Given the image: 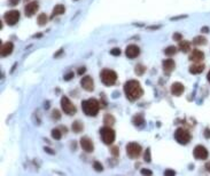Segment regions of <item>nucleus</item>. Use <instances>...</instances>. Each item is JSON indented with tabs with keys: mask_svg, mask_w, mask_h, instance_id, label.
<instances>
[{
	"mask_svg": "<svg viewBox=\"0 0 210 176\" xmlns=\"http://www.w3.org/2000/svg\"><path fill=\"white\" fill-rule=\"evenodd\" d=\"M124 93L130 102H134L142 96L144 90L138 80H129L124 85Z\"/></svg>",
	"mask_w": 210,
	"mask_h": 176,
	"instance_id": "f257e3e1",
	"label": "nucleus"
},
{
	"mask_svg": "<svg viewBox=\"0 0 210 176\" xmlns=\"http://www.w3.org/2000/svg\"><path fill=\"white\" fill-rule=\"evenodd\" d=\"M82 110L88 117H95L100 110V102L96 98H88L82 102Z\"/></svg>",
	"mask_w": 210,
	"mask_h": 176,
	"instance_id": "f03ea898",
	"label": "nucleus"
},
{
	"mask_svg": "<svg viewBox=\"0 0 210 176\" xmlns=\"http://www.w3.org/2000/svg\"><path fill=\"white\" fill-rule=\"evenodd\" d=\"M100 79L101 83H104L107 87L114 86L117 81V73L114 70H109V69H104L100 72Z\"/></svg>",
	"mask_w": 210,
	"mask_h": 176,
	"instance_id": "7ed1b4c3",
	"label": "nucleus"
},
{
	"mask_svg": "<svg viewBox=\"0 0 210 176\" xmlns=\"http://www.w3.org/2000/svg\"><path fill=\"white\" fill-rule=\"evenodd\" d=\"M100 137L106 145H111L115 141L116 134L114 129H111L109 126H105L100 129Z\"/></svg>",
	"mask_w": 210,
	"mask_h": 176,
	"instance_id": "20e7f679",
	"label": "nucleus"
},
{
	"mask_svg": "<svg viewBox=\"0 0 210 176\" xmlns=\"http://www.w3.org/2000/svg\"><path fill=\"white\" fill-rule=\"evenodd\" d=\"M175 140L178 142L179 144L186 145L191 142V140H192V135L189 134V132L187 130V129L178 128V129L175 132Z\"/></svg>",
	"mask_w": 210,
	"mask_h": 176,
	"instance_id": "39448f33",
	"label": "nucleus"
},
{
	"mask_svg": "<svg viewBox=\"0 0 210 176\" xmlns=\"http://www.w3.org/2000/svg\"><path fill=\"white\" fill-rule=\"evenodd\" d=\"M141 145L136 143V142H131L126 145V153L129 155V158L131 159H136L139 155H141Z\"/></svg>",
	"mask_w": 210,
	"mask_h": 176,
	"instance_id": "423d86ee",
	"label": "nucleus"
},
{
	"mask_svg": "<svg viewBox=\"0 0 210 176\" xmlns=\"http://www.w3.org/2000/svg\"><path fill=\"white\" fill-rule=\"evenodd\" d=\"M61 108H62L63 112L69 115H74L76 112H77V109L75 106L73 102L67 97V96H63L61 98Z\"/></svg>",
	"mask_w": 210,
	"mask_h": 176,
	"instance_id": "0eeeda50",
	"label": "nucleus"
},
{
	"mask_svg": "<svg viewBox=\"0 0 210 176\" xmlns=\"http://www.w3.org/2000/svg\"><path fill=\"white\" fill-rule=\"evenodd\" d=\"M193 155L198 160H206L209 155V152H208L207 147H204L203 145H196L193 150Z\"/></svg>",
	"mask_w": 210,
	"mask_h": 176,
	"instance_id": "6e6552de",
	"label": "nucleus"
},
{
	"mask_svg": "<svg viewBox=\"0 0 210 176\" xmlns=\"http://www.w3.org/2000/svg\"><path fill=\"white\" fill-rule=\"evenodd\" d=\"M5 22L8 25H15L20 20V11H8L5 14Z\"/></svg>",
	"mask_w": 210,
	"mask_h": 176,
	"instance_id": "1a4fd4ad",
	"label": "nucleus"
},
{
	"mask_svg": "<svg viewBox=\"0 0 210 176\" xmlns=\"http://www.w3.org/2000/svg\"><path fill=\"white\" fill-rule=\"evenodd\" d=\"M81 146H82V149L84 150L85 152H88V153L93 152V150H94V145H93L92 140L90 137H87V136H83L81 138Z\"/></svg>",
	"mask_w": 210,
	"mask_h": 176,
	"instance_id": "9d476101",
	"label": "nucleus"
},
{
	"mask_svg": "<svg viewBox=\"0 0 210 176\" xmlns=\"http://www.w3.org/2000/svg\"><path fill=\"white\" fill-rule=\"evenodd\" d=\"M38 8H39V4H38V1H31V2H29V4L25 6V8H24L25 16H27V17H31V16H33V15L38 11Z\"/></svg>",
	"mask_w": 210,
	"mask_h": 176,
	"instance_id": "9b49d317",
	"label": "nucleus"
},
{
	"mask_svg": "<svg viewBox=\"0 0 210 176\" xmlns=\"http://www.w3.org/2000/svg\"><path fill=\"white\" fill-rule=\"evenodd\" d=\"M81 85L82 87L84 88L86 92H92L94 89V83H93V79L90 77V76H85L82 78L81 80Z\"/></svg>",
	"mask_w": 210,
	"mask_h": 176,
	"instance_id": "f8f14e48",
	"label": "nucleus"
},
{
	"mask_svg": "<svg viewBox=\"0 0 210 176\" xmlns=\"http://www.w3.org/2000/svg\"><path fill=\"white\" fill-rule=\"evenodd\" d=\"M140 54V48L137 45H129L125 49V55L129 58H136Z\"/></svg>",
	"mask_w": 210,
	"mask_h": 176,
	"instance_id": "ddd939ff",
	"label": "nucleus"
},
{
	"mask_svg": "<svg viewBox=\"0 0 210 176\" xmlns=\"http://www.w3.org/2000/svg\"><path fill=\"white\" fill-rule=\"evenodd\" d=\"M162 68H163L164 73H165V74H169V73H171L175 70L176 63H175V61H173L172 58H167V60H164L163 63H162Z\"/></svg>",
	"mask_w": 210,
	"mask_h": 176,
	"instance_id": "4468645a",
	"label": "nucleus"
},
{
	"mask_svg": "<svg viewBox=\"0 0 210 176\" xmlns=\"http://www.w3.org/2000/svg\"><path fill=\"white\" fill-rule=\"evenodd\" d=\"M13 49H14V45H13L12 42H6V43L1 45V48H0V55H1V57H6V56L11 55Z\"/></svg>",
	"mask_w": 210,
	"mask_h": 176,
	"instance_id": "2eb2a0df",
	"label": "nucleus"
},
{
	"mask_svg": "<svg viewBox=\"0 0 210 176\" xmlns=\"http://www.w3.org/2000/svg\"><path fill=\"white\" fill-rule=\"evenodd\" d=\"M184 90H185V87L181 83H173L171 86V94L175 96H180L184 93Z\"/></svg>",
	"mask_w": 210,
	"mask_h": 176,
	"instance_id": "dca6fc26",
	"label": "nucleus"
},
{
	"mask_svg": "<svg viewBox=\"0 0 210 176\" xmlns=\"http://www.w3.org/2000/svg\"><path fill=\"white\" fill-rule=\"evenodd\" d=\"M203 58H204V54H203V52L199 51V49H194V51L192 52V54L189 55V60L195 63L201 62Z\"/></svg>",
	"mask_w": 210,
	"mask_h": 176,
	"instance_id": "f3484780",
	"label": "nucleus"
},
{
	"mask_svg": "<svg viewBox=\"0 0 210 176\" xmlns=\"http://www.w3.org/2000/svg\"><path fill=\"white\" fill-rule=\"evenodd\" d=\"M132 124L134 125L136 127L138 128H144L145 125H146V121H145V118L142 114H136L133 118H132Z\"/></svg>",
	"mask_w": 210,
	"mask_h": 176,
	"instance_id": "a211bd4d",
	"label": "nucleus"
},
{
	"mask_svg": "<svg viewBox=\"0 0 210 176\" xmlns=\"http://www.w3.org/2000/svg\"><path fill=\"white\" fill-rule=\"evenodd\" d=\"M204 70V65L201 63H194L193 65L189 66V72L192 74H199Z\"/></svg>",
	"mask_w": 210,
	"mask_h": 176,
	"instance_id": "6ab92c4d",
	"label": "nucleus"
},
{
	"mask_svg": "<svg viewBox=\"0 0 210 176\" xmlns=\"http://www.w3.org/2000/svg\"><path fill=\"white\" fill-rule=\"evenodd\" d=\"M65 13V7L61 5V4H59V5H56L54 8H53V11H52V16L51 17H55V16H58V15H62Z\"/></svg>",
	"mask_w": 210,
	"mask_h": 176,
	"instance_id": "aec40b11",
	"label": "nucleus"
},
{
	"mask_svg": "<svg viewBox=\"0 0 210 176\" xmlns=\"http://www.w3.org/2000/svg\"><path fill=\"white\" fill-rule=\"evenodd\" d=\"M71 129H73V132H75V133H82V132L84 130V125H83V123H82L81 120H76V121L73 123Z\"/></svg>",
	"mask_w": 210,
	"mask_h": 176,
	"instance_id": "412c9836",
	"label": "nucleus"
},
{
	"mask_svg": "<svg viewBox=\"0 0 210 176\" xmlns=\"http://www.w3.org/2000/svg\"><path fill=\"white\" fill-rule=\"evenodd\" d=\"M104 124L105 126H113V125L115 124V118L111 115L110 113H107L104 115Z\"/></svg>",
	"mask_w": 210,
	"mask_h": 176,
	"instance_id": "4be33fe9",
	"label": "nucleus"
},
{
	"mask_svg": "<svg viewBox=\"0 0 210 176\" xmlns=\"http://www.w3.org/2000/svg\"><path fill=\"white\" fill-rule=\"evenodd\" d=\"M179 49L183 53H188L191 51V43L187 41H179Z\"/></svg>",
	"mask_w": 210,
	"mask_h": 176,
	"instance_id": "5701e85b",
	"label": "nucleus"
},
{
	"mask_svg": "<svg viewBox=\"0 0 210 176\" xmlns=\"http://www.w3.org/2000/svg\"><path fill=\"white\" fill-rule=\"evenodd\" d=\"M193 43H194L195 46H202V45H206V43H207V39H206L204 37H202V36H198V37H195V38L193 39Z\"/></svg>",
	"mask_w": 210,
	"mask_h": 176,
	"instance_id": "b1692460",
	"label": "nucleus"
},
{
	"mask_svg": "<svg viewBox=\"0 0 210 176\" xmlns=\"http://www.w3.org/2000/svg\"><path fill=\"white\" fill-rule=\"evenodd\" d=\"M47 21H48V17H47V15L44 14V13H42V14L38 16V19H37L38 25H40V26H44V25L47 23Z\"/></svg>",
	"mask_w": 210,
	"mask_h": 176,
	"instance_id": "393cba45",
	"label": "nucleus"
},
{
	"mask_svg": "<svg viewBox=\"0 0 210 176\" xmlns=\"http://www.w3.org/2000/svg\"><path fill=\"white\" fill-rule=\"evenodd\" d=\"M177 47H175V46H169L167 47L165 49H164V53H165V55L167 56H173L176 53H177Z\"/></svg>",
	"mask_w": 210,
	"mask_h": 176,
	"instance_id": "a878e982",
	"label": "nucleus"
},
{
	"mask_svg": "<svg viewBox=\"0 0 210 176\" xmlns=\"http://www.w3.org/2000/svg\"><path fill=\"white\" fill-rule=\"evenodd\" d=\"M146 71V68L142 65V64H137L136 68H134V72H136L137 76H141V74H144Z\"/></svg>",
	"mask_w": 210,
	"mask_h": 176,
	"instance_id": "bb28decb",
	"label": "nucleus"
},
{
	"mask_svg": "<svg viewBox=\"0 0 210 176\" xmlns=\"http://www.w3.org/2000/svg\"><path fill=\"white\" fill-rule=\"evenodd\" d=\"M52 137L54 140H60L62 137V133H61V129L60 128H54L52 130Z\"/></svg>",
	"mask_w": 210,
	"mask_h": 176,
	"instance_id": "cd10ccee",
	"label": "nucleus"
},
{
	"mask_svg": "<svg viewBox=\"0 0 210 176\" xmlns=\"http://www.w3.org/2000/svg\"><path fill=\"white\" fill-rule=\"evenodd\" d=\"M52 118L54 120H60V118H61V113H60V111L59 110H53L52 112Z\"/></svg>",
	"mask_w": 210,
	"mask_h": 176,
	"instance_id": "c85d7f7f",
	"label": "nucleus"
},
{
	"mask_svg": "<svg viewBox=\"0 0 210 176\" xmlns=\"http://www.w3.org/2000/svg\"><path fill=\"white\" fill-rule=\"evenodd\" d=\"M144 159H145V161H146V162H150V160H152V157H150V149H147V150L145 151Z\"/></svg>",
	"mask_w": 210,
	"mask_h": 176,
	"instance_id": "c756f323",
	"label": "nucleus"
},
{
	"mask_svg": "<svg viewBox=\"0 0 210 176\" xmlns=\"http://www.w3.org/2000/svg\"><path fill=\"white\" fill-rule=\"evenodd\" d=\"M93 167H94L95 170H98V172H102L104 170V166L101 165L99 161H94L93 162Z\"/></svg>",
	"mask_w": 210,
	"mask_h": 176,
	"instance_id": "7c9ffc66",
	"label": "nucleus"
},
{
	"mask_svg": "<svg viewBox=\"0 0 210 176\" xmlns=\"http://www.w3.org/2000/svg\"><path fill=\"white\" fill-rule=\"evenodd\" d=\"M172 39H173L175 41H181V39H183V36H181V33H178V32H176V33L172 36Z\"/></svg>",
	"mask_w": 210,
	"mask_h": 176,
	"instance_id": "2f4dec72",
	"label": "nucleus"
},
{
	"mask_svg": "<svg viewBox=\"0 0 210 176\" xmlns=\"http://www.w3.org/2000/svg\"><path fill=\"white\" fill-rule=\"evenodd\" d=\"M110 54L114 55V56H119V55H121V49H119V48H113V49L110 51Z\"/></svg>",
	"mask_w": 210,
	"mask_h": 176,
	"instance_id": "473e14b6",
	"label": "nucleus"
},
{
	"mask_svg": "<svg viewBox=\"0 0 210 176\" xmlns=\"http://www.w3.org/2000/svg\"><path fill=\"white\" fill-rule=\"evenodd\" d=\"M110 152H111V155H114V157H117L118 155V147L117 146H113L110 149Z\"/></svg>",
	"mask_w": 210,
	"mask_h": 176,
	"instance_id": "72a5a7b5",
	"label": "nucleus"
},
{
	"mask_svg": "<svg viewBox=\"0 0 210 176\" xmlns=\"http://www.w3.org/2000/svg\"><path fill=\"white\" fill-rule=\"evenodd\" d=\"M73 78H74V72H69V73H67V74L64 76V80H65V81L71 80Z\"/></svg>",
	"mask_w": 210,
	"mask_h": 176,
	"instance_id": "f704fd0d",
	"label": "nucleus"
},
{
	"mask_svg": "<svg viewBox=\"0 0 210 176\" xmlns=\"http://www.w3.org/2000/svg\"><path fill=\"white\" fill-rule=\"evenodd\" d=\"M141 174H142V175H152V174H153V172H152L150 169L144 168V169H141Z\"/></svg>",
	"mask_w": 210,
	"mask_h": 176,
	"instance_id": "c9c22d12",
	"label": "nucleus"
},
{
	"mask_svg": "<svg viewBox=\"0 0 210 176\" xmlns=\"http://www.w3.org/2000/svg\"><path fill=\"white\" fill-rule=\"evenodd\" d=\"M164 175L165 176H175L176 175V172L175 170H171V169H167L164 172Z\"/></svg>",
	"mask_w": 210,
	"mask_h": 176,
	"instance_id": "e433bc0d",
	"label": "nucleus"
},
{
	"mask_svg": "<svg viewBox=\"0 0 210 176\" xmlns=\"http://www.w3.org/2000/svg\"><path fill=\"white\" fill-rule=\"evenodd\" d=\"M8 4L12 6H16V5L20 4V0H8Z\"/></svg>",
	"mask_w": 210,
	"mask_h": 176,
	"instance_id": "4c0bfd02",
	"label": "nucleus"
},
{
	"mask_svg": "<svg viewBox=\"0 0 210 176\" xmlns=\"http://www.w3.org/2000/svg\"><path fill=\"white\" fill-rule=\"evenodd\" d=\"M203 135H204V137H206V138H210V128L204 129V133H203Z\"/></svg>",
	"mask_w": 210,
	"mask_h": 176,
	"instance_id": "58836bf2",
	"label": "nucleus"
},
{
	"mask_svg": "<svg viewBox=\"0 0 210 176\" xmlns=\"http://www.w3.org/2000/svg\"><path fill=\"white\" fill-rule=\"evenodd\" d=\"M181 19H186V15H181V16H176V17H172L171 21H176V20H181Z\"/></svg>",
	"mask_w": 210,
	"mask_h": 176,
	"instance_id": "ea45409f",
	"label": "nucleus"
},
{
	"mask_svg": "<svg viewBox=\"0 0 210 176\" xmlns=\"http://www.w3.org/2000/svg\"><path fill=\"white\" fill-rule=\"evenodd\" d=\"M85 71H86V68H85V66H82L81 69H78V71H77V73L82 76V74H83V73H84Z\"/></svg>",
	"mask_w": 210,
	"mask_h": 176,
	"instance_id": "a19ab883",
	"label": "nucleus"
},
{
	"mask_svg": "<svg viewBox=\"0 0 210 176\" xmlns=\"http://www.w3.org/2000/svg\"><path fill=\"white\" fill-rule=\"evenodd\" d=\"M44 150H45L47 153H51V155H54V153H55L52 149H50V147H47V146H46V147H44Z\"/></svg>",
	"mask_w": 210,
	"mask_h": 176,
	"instance_id": "79ce46f5",
	"label": "nucleus"
},
{
	"mask_svg": "<svg viewBox=\"0 0 210 176\" xmlns=\"http://www.w3.org/2000/svg\"><path fill=\"white\" fill-rule=\"evenodd\" d=\"M201 32H202V33H208V32H209V28H208V26H203V28L201 29Z\"/></svg>",
	"mask_w": 210,
	"mask_h": 176,
	"instance_id": "37998d69",
	"label": "nucleus"
},
{
	"mask_svg": "<svg viewBox=\"0 0 210 176\" xmlns=\"http://www.w3.org/2000/svg\"><path fill=\"white\" fill-rule=\"evenodd\" d=\"M148 29H149V30H156V29H160V26H158V25H156V26H149Z\"/></svg>",
	"mask_w": 210,
	"mask_h": 176,
	"instance_id": "c03bdc74",
	"label": "nucleus"
},
{
	"mask_svg": "<svg viewBox=\"0 0 210 176\" xmlns=\"http://www.w3.org/2000/svg\"><path fill=\"white\" fill-rule=\"evenodd\" d=\"M207 79H208V81H209V83H210V71L208 72V74H207Z\"/></svg>",
	"mask_w": 210,
	"mask_h": 176,
	"instance_id": "a18cd8bd",
	"label": "nucleus"
},
{
	"mask_svg": "<svg viewBox=\"0 0 210 176\" xmlns=\"http://www.w3.org/2000/svg\"><path fill=\"white\" fill-rule=\"evenodd\" d=\"M62 52H63V51H62V49H61L60 52H58V53H56V54H55V57H56V56H59V55H60V54H61V53H62Z\"/></svg>",
	"mask_w": 210,
	"mask_h": 176,
	"instance_id": "49530a36",
	"label": "nucleus"
},
{
	"mask_svg": "<svg viewBox=\"0 0 210 176\" xmlns=\"http://www.w3.org/2000/svg\"><path fill=\"white\" fill-rule=\"evenodd\" d=\"M207 168H208V170H209V172H210V162H209V164H208V165H207Z\"/></svg>",
	"mask_w": 210,
	"mask_h": 176,
	"instance_id": "de8ad7c7",
	"label": "nucleus"
}]
</instances>
